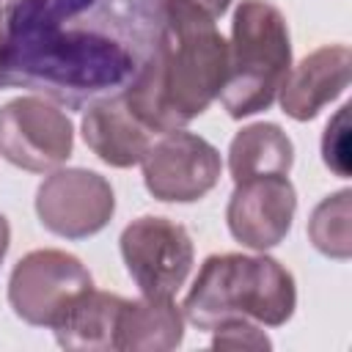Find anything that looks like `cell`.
<instances>
[{
	"mask_svg": "<svg viewBox=\"0 0 352 352\" xmlns=\"http://www.w3.org/2000/svg\"><path fill=\"white\" fill-rule=\"evenodd\" d=\"M349 198L352 190H338L316 204L308 220V236L314 248L327 256L346 261L352 256V231H349Z\"/></svg>",
	"mask_w": 352,
	"mask_h": 352,
	"instance_id": "cell-16",
	"label": "cell"
},
{
	"mask_svg": "<svg viewBox=\"0 0 352 352\" xmlns=\"http://www.w3.org/2000/svg\"><path fill=\"white\" fill-rule=\"evenodd\" d=\"M292 69L289 22L270 0H242L234 11L228 74L220 91L231 118L267 110Z\"/></svg>",
	"mask_w": 352,
	"mask_h": 352,
	"instance_id": "cell-4",
	"label": "cell"
},
{
	"mask_svg": "<svg viewBox=\"0 0 352 352\" xmlns=\"http://www.w3.org/2000/svg\"><path fill=\"white\" fill-rule=\"evenodd\" d=\"M3 52H6V22H3V11H0V72H3Z\"/></svg>",
	"mask_w": 352,
	"mask_h": 352,
	"instance_id": "cell-21",
	"label": "cell"
},
{
	"mask_svg": "<svg viewBox=\"0 0 352 352\" xmlns=\"http://www.w3.org/2000/svg\"><path fill=\"white\" fill-rule=\"evenodd\" d=\"M297 212V192L289 176H256L234 184L226 206L231 236L250 250H270L286 239Z\"/></svg>",
	"mask_w": 352,
	"mask_h": 352,
	"instance_id": "cell-10",
	"label": "cell"
},
{
	"mask_svg": "<svg viewBox=\"0 0 352 352\" xmlns=\"http://www.w3.org/2000/svg\"><path fill=\"white\" fill-rule=\"evenodd\" d=\"M184 338V314L173 297H146L126 300L118 314L116 349L124 352H165L176 349Z\"/></svg>",
	"mask_w": 352,
	"mask_h": 352,
	"instance_id": "cell-13",
	"label": "cell"
},
{
	"mask_svg": "<svg viewBox=\"0 0 352 352\" xmlns=\"http://www.w3.org/2000/svg\"><path fill=\"white\" fill-rule=\"evenodd\" d=\"M91 289L94 278L77 256L44 248L30 250L11 270L8 305L22 322L55 330Z\"/></svg>",
	"mask_w": 352,
	"mask_h": 352,
	"instance_id": "cell-5",
	"label": "cell"
},
{
	"mask_svg": "<svg viewBox=\"0 0 352 352\" xmlns=\"http://www.w3.org/2000/svg\"><path fill=\"white\" fill-rule=\"evenodd\" d=\"M192 3H198L204 11H209L214 19L217 16H223L228 8H231V0H192Z\"/></svg>",
	"mask_w": 352,
	"mask_h": 352,
	"instance_id": "cell-19",
	"label": "cell"
},
{
	"mask_svg": "<svg viewBox=\"0 0 352 352\" xmlns=\"http://www.w3.org/2000/svg\"><path fill=\"white\" fill-rule=\"evenodd\" d=\"M294 165V143L292 138L270 121H258L242 126L228 146V170L234 184L256 179V176H289Z\"/></svg>",
	"mask_w": 352,
	"mask_h": 352,
	"instance_id": "cell-14",
	"label": "cell"
},
{
	"mask_svg": "<svg viewBox=\"0 0 352 352\" xmlns=\"http://www.w3.org/2000/svg\"><path fill=\"white\" fill-rule=\"evenodd\" d=\"M143 165L146 190L165 204H192L214 190L223 173L220 151L201 135L173 129L151 140Z\"/></svg>",
	"mask_w": 352,
	"mask_h": 352,
	"instance_id": "cell-8",
	"label": "cell"
},
{
	"mask_svg": "<svg viewBox=\"0 0 352 352\" xmlns=\"http://www.w3.org/2000/svg\"><path fill=\"white\" fill-rule=\"evenodd\" d=\"M349 77H352L349 47L324 44L289 69L278 91L280 110L294 121H311L349 88Z\"/></svg>",
	"mask_w": 352,
	"mask_h": 352,
	"instance_id": "cell-11",
	"label": "cell"
},
{
	"mask_svg": "<svg viewBox=\"0 0 352 352\" xmlns=\"http://www.w3.org/2000/svg\"><path fill=\"white\" fill-rule=\"evenodd\" d=\"M116 212V192L104 176L88 168L52 170L36 190L41 226L63 239L99 234Z\"/></svg>",
	"mask_w": 352,
	"mask_h": 352,
	"instance_id": "cell-9",
	"label": "cell"
},
{
	"mask_svg": "<svg viewBox=\"0 0 352 352\" xmlns=\"http://www.w3.org/2000/svg\"><path fill=\"white\" fill-rule=\"evenodd\" d=\"M212 333H214V338H212L214 349H270L272 346V341L264 336V330L248 319L223 322Z\"/></svg>",
	"mask_w": 352,
	"mask_h": 352,
	"instance_id": "cell-18",
	"label": "cell"
},
{
	"mask_svg": "<svg viewBox=\"0 0 352 352\" xmlns=\"http://www.w3.org/2000/svg\"><path fill=\"white\" fill-rule=\"evenodd\" d=\"M74 148L69 116L41 96H19L0 107V157L11 165L47 173L60 168Z\"/></svg>",
	"mask_w": 352,
	"mask_h": 352,
	"instance_id": "cell-7",
	"label": "cell"
},
{
	"mask_svg": "<svg viewBox=\"0 0 352 352\" xmlns=\"http://www.w3.org/2000/svg\"><path fill=\"white\" fill-rule=\"evenodd\" d=\"M82 140L85 146L110 168L140 165L151 146V135L138 116L126 107L121 94L102 96L82 113Z\"/></svg>",
	"mask_w": 352,
	"mask_h": 352,
	"instance_id": "cell-12",
	"label": "cell"
},
{
	"mask_svg": "<svg viewBox=\"0 0 352 352\" xmlns=\"http://www.w3.org/2000/svg\"><path fill=\"white\" fill-rule=\"evenodd\" d=\"M124 297L91 289L52 330L63 349H116V330Z\"/></svg>",
	"mask_w": 352,
	"mask_h": 352,
	"instance_id": "cell-15",
	"label": "cell"
},
{
	"mask_svg": "<svg viewBox=\"0 0 352 352\" xmlns=\"http://www.w3.org/2000/svg\"><path fill=\"white\" fill-rule=\"evenodd\" d=\"M322 160L336 176H349V104H344L324 126Z\"/></svg>",
	"mask_w": 352,
	"mask_h": 352,
	"instance_id": "cell-17",
	"label": "cell"
},
{
	"mask_svg": "<svg viewBox=\"0 0 352 352\" xmlns=\"http://www.w3.org/2000/svg\"><path fill=\"white\" fill-rule=\"evenodd\" d=\"M8 245H11V226H8V220L0 214V264H3V258H6V253H8Z\"/></svg>",
	"mask_w": 352,
	"mask_h": 352,
	"instance_id": "cell-20",
	"label": "cell"
},
{
	"mask_svg": "<svg viewBox=\"0 0 352 352\" xmlns=\"http://www.w3.org/2000/svg\"><path fill=\"white\" fill-rule=\"evenodd\" d=\"M118 245L129 278L146 297H173L192 270L195 248L176 220L143 214L121 231Z\"/></svg>",
	"mask_w": 352,
	"mask_h": 352,
	"instance_id": "cell-6",
	"label": "cell"
},
{
	"mask_svg": "<svg viewBox=\"0 0 352 352\" xmlns=\"http://www.w3.org/2000/svg\"><path fill=\"white\" fill-rule=\"evenodd\" d=\"M228 41L192 0H165L162 25L132 82L121 91L138 121L165 135L198 118L223 91Z\"/></svg>",
	"mask_w": 352,
	"mask_h": 352,
	"instance_id": "cell-2",
	"label": "cell"
},
{
	"mask_svg": "<svg viewBox=\"0 0 352 352\" xmlns=\"http://www.w3.org/2000/svg\"><path fill=\"white\" fill-rule=\"evenodd\" d=\"M297 308L292 272L272 256L214 253L184 297V319L198 330H214L231 319L280 327Z\"/></svg>",
	"mask_w": 352,
	"mask_h": 352,
	"instance_id": "cell-3",
	"label": "cell"
},
{
	"mask_svg": "<svg viewBox=\"0 0 352 352\" xmlns=\"http://www.w3.org/2000/svg\"><path fill=\"white\" fill-rule=\"evenodd\" d=\"M165 0H14L0 88H30L80 110L121 94L162 25Z\"/></svg>",
	"mask_w": 352,
	"mask_h": 352,
	"instance_id": "cell-1",
	"label": "cell"
}]
</instances>
